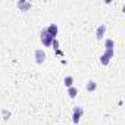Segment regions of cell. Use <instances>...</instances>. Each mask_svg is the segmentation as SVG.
Here are the masks:
<instances>
[{
    "mask_svg": "<svg viewBox=\"0 0 125 125\" xmlns=\"http://www.w3.org/2000/svg\"><path fill=\"white\" fill-rule=\"evenodd\" d=\"M40 38H41V43H43L46 47H50V46H52V41L54 40V38L47 32V30H46V28H43V30H41V32H40Z\"/></svg>",
    "mask_w": 125,
    "mask_h": 125,
    "instance_id": "cell-1",
    "label": "cell"
},
{
    "mask_svg": "<svg viewBox=\"0 0 125 125\" xmlns=\"http://www.w3.org/2000/svg\"><path fill=\"white\" fill-rule=\"evenodd\" d=\"M46 52L43 50V49H37L35 52H34V59H35V63H38V65H41V63H44L46 62Z\"/></svg>",
    "mask_w": 125,
    "mask_h": 125,
    "instance_id": "cell-2",
    "label": "cell"
},
{
    "mask_svg": "<svg viewBox=\"0 0 125 125\" xmlns=\"http://www.w3.org/2000/svg\"><path fill=\"white\" fill-rule=\"evenodd\" d=\"M83 115H84V109L81 106H75L74 110H72V122L74 124H78L80 119L83 118Z\"/></svg>",
    "mask_w": 125,
    "mask_h": 125,
    "instance_id": "cell-3",
    "label": "cell"
},
{
    "mask_svg": "<svg viewBox=\"0 0 125 125\" xmlns=\"http://www.w3.org/2000/svg\"><path fill=\"white\" fill-rule=\"evenodd\" d=\"M109 62H110V59H109L107 56H104V54H102V56H100V63H102V65H104V66H106V65H109Z\"/></svg>",
    "mask_w": 125,
    "mask_h": 125,
    "instance_id": "cell-11",
    "label": "cell"
},
{
    "mask_svg": "<svg viewBox=\"0 0 125 125\" xmlns=\"http://www.w3.org/2000/svg\"><path fill=\"white\" fill-rule=\"evenodd\" d=\"M85 90H87V91H90V93L96 91V90H97V83H96V81H93V80H90V81L85 84Z\"/></svg>",
    "mask_w": 125,
    "mask_h": 125,
    "instance_id": "cell-7",
    "label": "cell"
},
{
    "mask_svg": "<svg viewBox=\"0 0 125 125\" xmlns=\"http://www.w3.org/2000/svg\"><path fill=\"white\" fill-rule=\"evenodd\" d=\"M77 94H78L77 87H71V88H68V96H69V99H75Z\"/></svg>",
    "mask_w": 125,
    "mask_h": 125,
    "instance_id": "cell-10",
    "label": "cell"
},
{
    "mask_svg": "<svg viewBox=\"0 0 125 125\" xmlns=\"http://www.w3.org/2000/svg\"><path fill=\"white\" fill-rule=\"evenodd\" d=\"M16 6H18V9L21 12H28L32 8V5L30 2H25V0H19V2H16Z\"/></svg>",
    "mask_w": 125,
    "mask_h": 125,
    "instance_id": "cell-4",
    "label": "cell"
},
{
    "mask_svg": "<svg viewBox=\"0 0 125 125\" xmlns=\"http://www.w3.org/2000/svg\"><path fill=\"white\" fill-rule=\"evenodd\" d=\"M104 49L106 50H113L115 49V41L112 38H106L104 40Z\"/></svg>",
    "mask_w": 125,
    "mask_h": 125,
    "instance_id": "cell-9",
    "label": "cell"
},
{
    "mask_svg": "<svg viewBox=\"0 0 125 125\" xmlns=\"http://www.w3.org/2000/svg\"><path fill=\"white\" fill-rule=\"evenodd\" d=\"M46 30H47V32H49V34H50L53 38H56V35H57V31H59V28H57V25H56V24H50V25H49Z\"/></svg>",
    "mask_w": 125,
    "mask_h": 125,
    "instance_id": "cell-6",
    "label": "cell"
},
{
    "mask_svg": "<svg viewBox=\"0 0 125 125\" xmlns=\"http://www.w3.org/2000/svg\"><path fill=\"white\" fill-rule=\"evenodd\" d=\"M113 53H115L113 50H104V53H103V54H104V56H107L109 59H112V57H113Z\"/></svg>",
    "mask_w": 125,
    "mask_h": 125,
    "instance_id": "cell-13",
    "label": "cell"
},
{
    "mask_svg": "<svg viewBox=\"0 0 125 125\" xmlns=\"http://www.w3.org/2000/svg\"><path fill=\"white\" fill-rule=\"evenodd\" d=\"M63 84H65V87H66V88L74 87V77H71V75L65 77V78H63Z\"/></svg>",
    "mask_w": 125,
    "mask_h": 125,
    "instance_id": "cell-8",
    "label": "cell"
},
{
    "mask_svg": "<svg viewBox=\"0 0 125 125\" xmlns=\"http://www.w3.org/2000/svg\"><path fill=\"white\" fill-rule=\"evenodd\" d=\"M2 116H3L5 121H8V119L10 118V112H9L8 109H3V110H2Z\"/></svg>",
    "mask_w": 125,
    "mask_h": 125,
    "instance_id": "cell-12",
    "label": "cell"
},
{
    "mask_svg": "<svg viewBox=\"0 0 125 125\" xmlns=\"http://www.w3.org/2000/svg\"><path fill=\"white\" fill-rule=\"evenodd\" d=\"M104 32H106V25H104V24L99 25L97 30H96V38H97V40H102L103 35H104Z\"/></svg>",
    "mask_w": 125,
    "mask_h": 125,
    "instance_id": "cell-5",
    "label": "cell"
},
{
    "mask_svg": "<svg viewBox=\"0 0 125 125\" xmlns=\"http://www.w3.org/2000/svg\"><path fill=\"white\" fill-rule=\"evenodd\" d=\"M52 47H53L54 50H59V41H57L56 38H54V40L52 41Z\"/></svg>",
    "mask_w": 125,
    "mask_h": 125,
    "instance_id": "cell-14",
    "label": "cell"
}]
</instances>
